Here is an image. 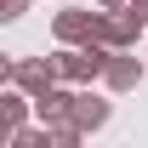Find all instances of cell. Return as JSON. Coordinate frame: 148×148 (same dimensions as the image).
Returning a JSON list of instances; mask_svg holds the SVG:
<instances>
[{
  "label": "cell",
  "mask_w": 148,
  "mask_h": 148,
  "mask_svg": "<svg viewBox=\"0 0 148 148\" xmlns=\"http://www.w3.org/2000/svg\"><path fill=\"white\" fill-rule=\"evenodd\" d=\"M108 51H114V46L86 40V46L57 51V69H63V80H69V86H91V80H103V69H108Z\"/></svg>",
  "instance_id": "cell-1"
},
{
  "label": "cell",
  "mask_w": 148,
  "mask_h": 148,
  "mask_svg": "<svg viewBox=\"0 0 148 148\" xmlns=\"http://www.w3.org/2000/svg\"><path fill=\"white\" fill-rule=\"evenodd\" d=\"M57 80H63V69H57V57H12V86H23L29 97L51 91Z\"/></svg>",
  "instance_id": "cell-2"
},
{
  "label": "cell",
  "mask_w": 148,
  "mask_h": 148,
  "mask_svg": "<svg viewBox=\"0 0 148 148\" xmlns=\"http://www.w3.org/2000/svg\"><path fill=\"white\" fill-rule=\"evenodd\" d=\"M97 23H103V12H80V6H63L51 17V34L63 40V46H86V40H97Z\"/></svg>",
  "instance_id": "cell-3"
},
{
  "label": "cell",
  "mask_w": 148,
  "mask_h": 148,
  "mask_svg": "<svg viewBox=\"0 0 148 148\" xmlns=\"http://www.w3.org/2000/svg\"><path fill=\"white\" fill-rule=\"evenodd\" d=\"M137 29H148L143 17H131L125 6H120V12H108V6H103V23H97V40H103V46H114V51H125L131 40H137Z\"/></svg>",
  "instance_id": "cell-4"
},
{
  "label": "cell",
  "mask_w": 148,
  "mask_h": 148,
  "mask_svg": "<svg viewBox=\"0 0 148 148\" xmlns=\"http://www.w3.org/2000/svg\"><path fill=\"white\" fill-rule=\"evenodd\" d=\"M103 86H108V91H137V86H143V57H131V51H108Z\"/></svg>",
  "instance_id": "cell-5"
},
{
  "label": "cell",
  "mask_w": 148,
  "mask_h": 148,
  "mask_svg": "<svg viewBox=\"0 0 148 148\" xmlns=\"http://www.w3.org/2000/svg\"><path fill=\"white\" fill-rule=\"evenodd\" d=\"M74 97H80V91L51 86V91H40V97H34V108H40V120H46V125H69V120H74Z\"/></svg>",
  "instance_id": "cell-6"
},
{
  "label": "cell",
  "mask_w": 148,
  "mask_h": 148,
  "mask_svg": "<svg viewBox=\"0 0 148 148\" xmlns=\"http://www.w3.org/2000/svg\"><path fill=\"white\" fill-rule=\"evenodd\" d=\"M29 103H34V97L23 91V86H12V91L0 97V137H12V131L29 120Z\"/></svg>",
  "instance_id": "cell-7"
},
{
  "label": "cell",
  "mask_w": 148,
  "mask_h": 148,
  "mask_svg": "<svg viewBox=\"0 0 148 148\" xmlns=\"http://www.w3.org/2000/svg\"><path fill=\"white\" fill-rule=\"evenodd\" d=\"M74 125H80V131L108 125V103H103V97H91V91H80V97H74Z\"/></svg>",
  "instance_id": "cell-8"
},
{
  "label": "cell",
  "mask_w": 148,
  "mask_h": 148,
  "mask_svg": "<svg viewBox=\"0 0 148 148\" xmlns=\"http://www.w3.org/2000/svg\"><path fill=\"white\" fill-rule=\"evenodd\" d=\"M6 143H17V148H57V131L46 125V131H34V125H17Z\"/></svg>",
  "instance_id": "cell-9"
},
{
  "label": "cell",
  "mask_w": 148,
  "mask_h": 148,
  "mask_svg": "<svg viewBox=\"0 0 148 148\" xmlns=\"http://www.w3.org/2000/svg\"><path fill=\"white\" fill-rule=\"evenodd\" d=\"M23 12H29V0H0V17H6V23H17Z\"/></svg>",
  "instance_id": "cell-10"
},
{
  "label": "cell",
  "mask_w": 148,
  "mask_h": 148,
  "mask_svg": "<svg viewBox=\"0 0 148 148\" xmlns=\"http://www.w3.org/2000/svg\"><path fill=\"white\" fill-rule=\"evenodd\" d=\"M125 12H131V17H143V23H148V0H125Z\"/></svg>",
  "instance_id": "cell-11"
},
{
  "label": "cell",
  "mask_w": 148,
  "mask_h": 148,
  "mask_svg": "<svg viewBox=\"0 0 148 148\" xmlns=\"http://www.w3.org/2000/svg\"><path fill=\"white\" fill-rule=\"evenodd\" d=\"M97 6H108V12H120V6H125V0H97Z\"/></svg>",
  "instance_id": "cell-12"
}]
</instances>
